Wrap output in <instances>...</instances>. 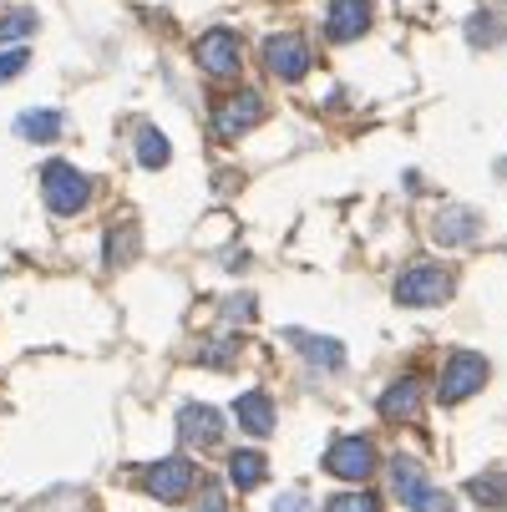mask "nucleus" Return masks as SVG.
<instances>
[{"label": "nucleus", "instance_id": "nucleus-1", "mask_svg": "<svg viewBox=\"0 0 507 512\" xmlns=\"http://www.w3.org/2000/svg\"><path fill=\"white\" fill-rule=\"evenodd\" d=\"M41 193H46V208H51V213L71 218V213H82V208H87L92 183H87L77 168H71V163H46V173H41Z\"/></svg>", "mask_w": 507, "mask_h": 512}, {"label": "nucleus", "instance_id": "nucleus-2", "mask_svg": "<svg viewBox=\"0 0 507 512\" xmlns=\"http://www.w3.org/2000/svg\"><path fill=\"white\" fill-rule=\"evenodd\" d=\"M391 487H396V497H401L411 512H452V497L431 487L411 457H396V462H391Z\"/></svg>", "mask_w": 507, "mask_h": 512}, {"label": "nucleus", "instance_id": "nucleus-3", "mask_svg": "<svg viewBox=\"0 0 507 512\" xmlns=\"http://www.w3.org/2000/svg\"><path fill=\"white\" fill-rule=\"evenodd\" d=\"M325 467L330 477H345V482H366L376 472V447L366 436H340V442L325 452Z\"/></svg>", "mask_w": 507, "mask_h": 512}, {"label": "nucleus", "instance_id": "nucleus-4", "mask_svg": "<svg viewBox=\"0 0 507 512\" xmlns=\"http://www.w3.org/2000/svg\"><path fill=\"white\" fill-rule=\"evenodd\" d=\"M452 295V279L442 274V269H406L401 279H396V300L401 305H411V310H421V305H442Z\"/></svg>", "mask_w": 507, "mask_h": 512}, {"label": "nucleus", "instance_id": "nucleus-5", "mask_svg": "<svg viewBox=\"0 0 507 512\" xmlns=\"http://www.w3.org/2000/svg\"><path fill=\"white\" fill-rule=\"evenodd\" d=\"M482 381H487V360L472 355V350H457V355L447 360V371H442V401L457 406V401H467L472 391H482Z\"/></svg>", "mask_w": 507, "mask_h": 512}, {"label": "nucleus", "instance_id": "nucleus-6", "mask_svg": "<svg viewBox=\"0 0 507 512\" xmlns=\"http://www.w3.org/2000/svg\"><path fill=\"white\" fill-rule=\"evenodd\" d=\"M198 66L208 71V77H239V66H244V46H239V36L234 31H208L203 41H198Z\"/></svg>", "mask_w": 507, "mask_h": 512}, {"label": "nucleus", "instance_id": "nucleus-7", "mask_svg": "<svg viewBox=\"0 0 507 512\" xmlns=\"http://www.w3.org/2000/svg\"><path fill=\"white\" fill-rule=\"evenodd\" d=\"M264 66L274 71L279 82H300L305 71H310V46H305V36H269L264 41Z\"/></svg>", "mask_w": 507, "mask_h": 512}, {"label": "nucleus", "instance_id": "nucleus-8", "mask_svg": "<svg viewBox=\"0 0 507 512\" xmlns=\"http://www.w3.org/2000/svg\"><path fill=\"white\" fill-rule=\"evenodd\" d=\"M193 462H183V457H168V462H153L148 472H142V487H148L158 502H183L188 497V487H193Z\"/></svg>", "mask_w": 507, "mask_h": 512}, {"label": "nucleus", "instance_id": "nucleus-9", "mask_svg": "<svg viewBox=\"0 0 507 512\" xmlns=\"http://www.w3.org/2000/svg\"><path fill=\"white\" fill-rule=\"evenodd\" d=\"M259 122H264V97L259 92H234V97H224L219 112H213V132L219 137H239Z\"/></svg>", "mask_w": 507, "mask_h": 512}, {"label": "nucleus", "instance_id": "nucleus-10", "mask_svg": "<svg viewBox=\"0 0 507 512\" xmlns=\"http://www.w3.org/2000/svg\"><path fill=\"white\" fill-rule=\"evenodd\" d=\"M366 26H371V0H330V16H325L330 41H355Z\"/></svg>", "mask_w": 507, "mask_h": 512}, {"label": "nucleus", "instance_id": "nucleus-11", "mask_svg": "<svg viewBox=\"0 0 507 512\" xmlns=\"http://www.w3.org/2000/svg\"><path fill=\"white\" fill-rule=\"evenodd\" d=\"M178 431H183V442H193V447H213L224 436V416L213 406H183L178 411Z\"/></svg>", "mask_w": 507, "mask_h": 512}, {"label": "nucleus", "instance_id": "nucleus-12", "mask_svg": "<svg viewBox=\"0 0 507 512\" xmlns=\"http://www.w3.org/2000/svg\"><path fill=\"white\" fill-rule=\"evenodd\" d=\"M416 411H421V381H416V376H401V381L381 396V416H386V421H416Z\"/></svg>", "mask_w": 507, "mask_h": 512}, {"label": "nucleus", "instance_id": "nucleus-13", "mask_svg": "<svg viewBox=\"0 0 507 512\" xmlns=\"http://www.w3.org/2000/svg\"><path fill=\"white\" fill-rule=\"evenodd\" d=\"M234 416H239V426H244L249 436H269V431H274V401H269L264 391H244V396L234 401Z\"/></svg>", "mask_w": 507, "mask_h": 512}, {"label": "nucleus", "instance_id": "nucleus-14", "mask_svg": "<svg viewBox=\"0 0 507 512\" xmlns=\"http://www.w3.org/2000/svg\"><path fill=\"white\" fill-rule=\"evenodd\" d=\"M61 132H66L61 112H21L16 117V137H26V142H56Z\"/></svg>", "mask_w": 507, "mask_h": 512}, {"label": "nucleus", "instance_id": "nucleus-15", "mask_svg": "<svg viewBox=\"0 0 507 512\" xmlns=\"http://www.w3.org/2000/svg\"><path fill=\"white\" fill-rule=\"evenodd\" d=\"M289 340H295L315 365H325V371H340L345 365V345H335V340H325V335H305V330H289Z\"/></svg>", "mask_w": 507, "mask_h": 512}, {"label": "nucleus", "instance_id": "nucleus-16", "mask_svg": "<svg viewBox=\"0 0 507 512\" xmlns=\"http://www.w3.org/2000/svg\"><path fill=\"white\" fill-rule=\"evenodd\" d=\"M431 234H437V244H462V239L477 234V218L467 208H447L437 224H431Z\"/></svg>", "mask_w": 507, "mask_h": 512}, {"label": "nucleus", "instance_id": "nucleus-17", "mask_svg": "<svg viewBox=\"0 0 507 512\" xmlns=\"http://www.w3.org/2000/svg\"><path fill=\"white\" fill-rule=\"evenodd\" d=\"M264 472H269V467H264V457H259V452H234V457H229V477H234V487H239V492L259 487V482H264Z\"/></svg>", "mask_w": 507, "mask_h": 512}, {"label": "nucleus", "instance_id": "nucleus-18", "mask_svg": "<svg viewBox=\"0 0 507 512\" xmlns=\"http://www.w3.org/2000/svg\"><path fill=\"white\" fill-rule=\"evenodd\" d=\"M168 158H173V153H168V137H163L158 127H142V132H137V163H142V168H168Z\"/></svg>", "mask_w": 507, "mask_h": 512}, {"label": "nucleus", "instance_id": "nucleus-19", "mask_svg": "<svg viewBox=\"0 0 507 512\" xmlns=\"http://www.w3.org/2000/svg\"><path fill=\"white\" fill-rule=\"evenodd\" d=\"M467 492L482 502V507H507V472H482L467 482Z\"/></svg>", "mask_w": 507, "mask_h": 512}, {"label": "nucleus", "instance_id": "nucleus-20", "mask_svg": "<svg viewBox=\"0 0 507 512\" xmlns=\"http://www.w3.org/2000/svg\"><path fill=\"white\" fill-rule=\"evenodd\" d=\"M492 11H477L472 21H467V41L472 46H492V41H502L507 36V26H497V21H487Z\"/></svg>", "mask_w": 507, "mask_h": 512}, {"label": "nucleus", "instance_id": "nucleus-21", "mask_svg": "<svg viewBox=\"0 0 507 512\" xmlns=\"http://www.w3.org/2000/svg\"><path fill=\"white\" fill-rule=\"evenodd\" d=\"M325 512H381V502L371 492H340L325 502Z\"/></svg>", "mask_w": 507, "mask_h": 512}, {"label": "nucleus", "instance_id": "nucleus-22", "mask_svg": "<svg viewBox=\"0 0 507 512\" xmlns=\"http://www.w3.org/2000/svg\"><path fill=\"white\" fill-rule=\"evenodd\" d=\"M26 46H6V51H0V82H11V77H21V71H26Z\"/></svg>", "mask_w": 507, "mask_h": 512}, {"label": "nucleus", "instance_id": "nucleus-23", "mask_svg": "<svg viewBox=\"0 0 507 512\" xmlns=\"http://www.w3.org/2000/svg\"><path fill=\"white\" fill-rule=\"evenodd\" d=\"M36 31V16L31 11H11L6 21H0V41H11V36H31Z\"/></svg>", "mask_w": 507, "mask_h": 512}, {"label": "nucleus", "instance_id": "nucleus-24", "mask_svg": "<svg viewBox=\"0 0 507 512\" xmlns=\"http://www.w3.org/2000/svg\"><path fill=\"white\" fill-rule=\"evenodd\" d=\"M132 244H137V239H132V229H122V234L112 229V234H107V259H112V264H127Z\"/></svg>", "mask_w": 507, "mask_h": 512}, {"label": "nucleus", "instance_id": "nucleus-25", "mask_svg": "<svg viewBox=\"0 0 507 512\" xmlns=\"http://www.w3.org/2000/svg\"><path fill=\"white\" fill-rule=\"evenodd\" d=\"M198 512H229V502H224V487H219V482H208V487H203Z\"/></svg>", "mask_w": 507, "mask_h": 512}, {"label": "nucleus", "instance_id": "nucleus-26", "mask_svg": "<svg viewBox=\"0 0 507 512\" xmlns=\"http://www.w3.org/2000/svg\"><path fill=\"white\" fill-rule=\"evenodd\" d=\"M274 512H315V507H310V497H305V492H284V497L274 502Z\"/></svg>", "mask_w": 507, "mask_h": 512}, {"label": "nucleus", "instance_id": "nucleus-27", "mask_svg": "<svg viewBox=\"0 0 507 512\" xmlns=\"http://www.w3.org/2000/svg\"><path fill=\"white\" fill-rule=\"evenodd\" d=\"M229 315H234V320H249V315H254V300H249V295H239V300L229 305Z\"/></svg>", "mask_w": 507, "mask_h": 512}]
</instances>
